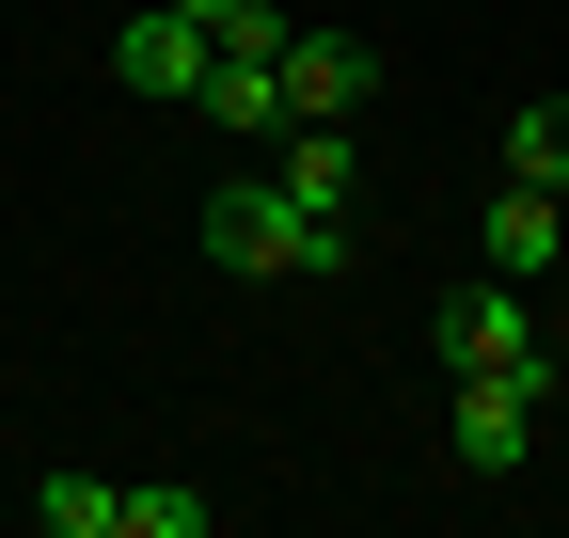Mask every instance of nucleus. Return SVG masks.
<instances>
[{
    "instance_id": "obj_1",
    "label": "nucleus",
    "mask_w": 569,
    "mask_h": 538,
    "mask_svg": "<svg viewBox=\"0 0 569 538\" xmlns=\"http://www.w3.org/2000/svg\"><path fill=\"white\" fill-rule=\"evenodd\" d=\"M348 253H365V238H348V222H317V207H284L269 175L206 190V269H238V286H332Z\"/></svg>"
},
{
    "instance_id": "obj_2",
    "label": "nucleus",
    "mask_w": 569,
    "mask_h": 538,
    "mask_svg": "<svg viewBox=\"0 0 569 538\" xmlns=\"http://www.w3.org/2000/svg\"><path fill=\"white\" fill-rule=\"evenodd\" d=\"M427 332H443V365H490V380H538V396H553V365H538V317H522V286H507V269L443 286V317H427Z\"/></svg>"
},
{
    "instance_id": "obj_3",
    "label": "nucleus",
    "mask_w": 569,
    "mask_h": 538,
    "mask_svg": "<svg viewBox=\"0 0 569 538\" xmlns=\"http://www.w3.org/2000/svg\"><path fill=\"white\" fill-rule=\"evenodd\" d=\"M443 444H459V476H522V459H538V380H490V365H459V412H443Z\"/></svg>"
},
{
    "instance_id": "obj_4",
    "label": "nucleus",
    "mask_w": 569,
    "mask_h": 538,
    "mask_svg": "<svg viewBox=\"0 0 569 538\" xmlns=\"http://www.w3.org/2000/svg\"><path fill=\"white\" fill-rule=\"evenodd\" d=\"M206 63H222V32H206V17H174V0L111 32V80H127V96H159V111H190V96H206Z\"/></svg>"
},
{
    "instance_id": "obj_5",
    "label": "nucleus",
    "mask_w": 569,
    "mask_h": 538,
    "mask_svg": "<svg viewBox=\"0 0 569 538\" xmlns=\"http://www.w3.org/2000/svg\"><path fill=\"white\" fill-rule=\"evenodd\" d=\"M380 96V48L365 32H284V127H348Z\"/></svg>"
},
{
    "instance_id": "obj_6",
    "label": "nucleus",
    "mask_w": 569,
    "mask_h": 538,
    "mask_svg": "<svg viewBox=\"0 0 569 538\" xmlns=\"http://www.w3.org/2000/svg\"><path fill=\"white\" fill-rule=\"evenodd\" d=\"M569 253V190H490V207H475V269H507V286H538V269Z\"/></svg>"
},
{
    "instance_id": "obj_7",
    "label": "nucleus",
    "mask_w": 569,
    "mask_h": 538,
    "mask_svg": "<svg viewBox=\"0 0 569 538\" xmlns=\"http://www.w3.org/2000/svg\"><path fill=\"white\" fill-rule=\"evenodd\" d=\"M284 207H317V222H365V127H284Z\"/></svg>"
},
{
    "instance_id": "obj_8",
    "label": "nucleus",
    "mask_w": 569,
    "mask_h": 538,
    "mask_svg": "<svg viewBox=\"0 0 569 538\" xmlns=\"http://www.w3.org/2000/svg\"><path fill=\"white\" fill-rule=\"evenodd\" d=\"M206 127H284V63H253V48H222L206 63V96H190Z\"/></svg>"
},
{
    "instance_id": "obj_9",
    "label": "nucleus",
    "mask_w": 569,
    "mask_h": 538,
    "mask_svg": "<svg viewBox=\"0 0 569 538\" xmlns=\"http://www.w3.org/2000/svg\"><path fill=\"white\" fill-rule=\"evenodd\" d=\"M32 522H48V538H127V491H111V476H48Z\"/></svg>"
},
{
    "instance_id": "obj_10",
    "label": "nucleus",
    "mask_w": 569,
    "mask_h": 538,
    "mask_svg": "<svg viewBox=\"0 0 569 538\" xmlns=\"http://www.w3.org/2000/svg\"><path fill=\"white\" fill-rule=\"evenodd\" d=\"M507 175H522V190H569V96L507 111Z\"/></svg>"
},
{
    "instance_id": "obj_11",
    "label": "nucleus",
    "mask_w": 569,
    "mask_h": 538,
    "mask_svg": "<svg viewBox=\"0 0 569 538\" xmlns=\"http://www.w3.org/2000/svg\"><path fill=\"white\" fill-rule=\"evenodd\" d=\"M206 522H222L206 491H127V538H206Z\"/></svg>"
},
{
    "instance_id": "obj_12",
    "label": "nucleus",
    "mask_w": 569,
    "mask_h": 538,
    "mask_svg": "<svg viewBox=\"0 0 569 538\" xmlns=\"http://www.w3.org/2000/svg\"><path fill=\"white\" fill-rule=\"evenodd\" d=\"M174 17H206V32H238V17H253V0H174Z\"/></svg>"
}]
</instances>
